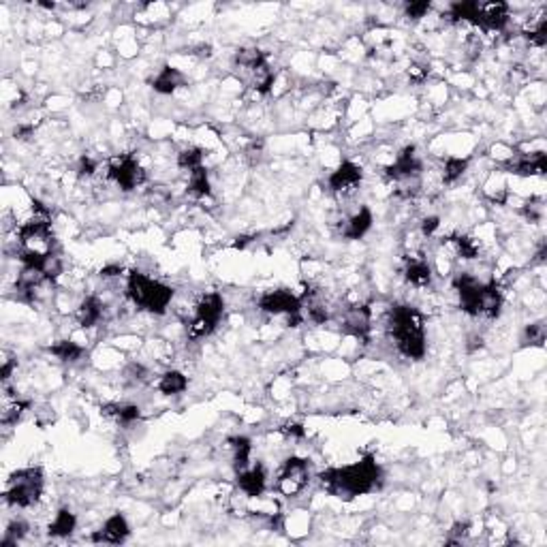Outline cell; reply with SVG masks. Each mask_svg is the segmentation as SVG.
Returning a JSON list of instances; mask_svg holds the SVG:
<instances>
[{"label": "cell", "mask_w": 547, "mask_h": 547, "mask_svg": "<svg viewBox=\"0 0 547 547\" xmlns=\"http://www.w3.org/2000/svg\"><path fill=\"white\" fill-rule=\"evenodd\" d=\"M379 477L381 470L372 458H363L344 468H330L319 475L321 486L340 498H353L372 492L379 483Z\"/></svg>", "instance_id": "6da1fadb"}, {"label": "cell", "mask_w": 547, "mask_h": 547, "mask_svg": "<svg viewBox=\"0 0 547 547\" xmlns=\"http://www.w3.org/2000/svg\"><path fill=\"white\" fill-rule=\"evenodd\" d=\"M389 334L395 347L409 359H421L425 355L423 319L413 306H393L389 312Z\"/></svg>", "instance_id": "7a4b0ae2"}, {"label": "cell", "mask_w": 547, "mask_h": 547, "mask_svg": "<svg viewBox=\"0 0 547 547\" xmlns=\"http://www.w3.org/2000/svg\"><path fill=\"white\" fill-rule=\"evenodd\" d=\"M126 293L137 308L148 310L152 314H163L171 304L173 289L148 278L141 272H131L126 280Z\"/></svg>", "instance_id": "3957f363"}, {"label": "cell", "mask_w": 547, "mask_h": 547, "mask_svg": "<svg viewBox=\"0 0 547 547\" xmlns=\"http://www.w3.org/2000/svg\"><path fill=\"white\" fill-rule=\"evenodd\" d=\"M43 494V472L41 468H24L17 470L9 479V488L5 492V500L13 506H32Z\"/></svg>", "instance_id": "277c9868"}, {"label": "cell", "mask_w": 547, "mask_h": 547, "mask_svg": "<svg viewBox=\"0 0 547 547\" xmlns=\"http://www.w3.org/2000/svg\"><path fill=\"white\" fill-rule=\"evenodd\" d=\"M223 312H225V302H223L221 296H218V293L203 296L199 300L197 308H195V319L189 325V336L193 340L210 336L216 330V325L221 323Z\"/></svg>", "instance_id": "5b68a950"}, {"label": "cell", "mask_w": 547, "mask_h": 547, "mask_svg": "<svg viewBox=\"0 0 547 547\" xmlns=\"http://www.w3.org/2000/svg\"><path fill=\"white\" fill-rule=\"evenodd\" d=\"M17 240L22 244V250L30 252H41L50 254L52 244H54V233H52V223L48 218H36L32 216L30 221L20 225L17 229Z\"/></svg>", "instance_id": "8992f818"}, {"label": "cell", "mask_w": 547, "mask_h": 547, "mask_svg": "<svg viewBox=\"0 0 547 547\" xmlns=\"http://www.w3.org/2000/svg\"><path fill=\"white\" fill-rule=\"evenodd\" d=\"M259 308L263 312H270V314H286L289 321L293 323V327H298L300 321H302V300L286 289L268 291V293H263L261 300H259Z\"/></svg>", "instance_id": "52a82bcc"}, {"label": "cell", "mask_w": 547, "mask_h": 547, "mask_svg": "<svg viewBox=\"0 0 547 547\" xmlns=\"http://www.w3.org/2000/svg\"><path fill=\"white\" fill-rule=\"evenodd\" d=\"M310 481V468L308 462L302 458H289L282 466V472L278 477V492L282 496L293 498L298 496Z\"/></svg>", "instance_id": "ba28073f"}, {"label": "cell", "mask_w": 547, "mask_h": 547, "mask_svg": "<svg viewBox=\"0 0 547 547\" xmlns=\"http://www.w3.org/2000/svg\"><path fill=\"white\" fill-rule=\"evenodd\" d=\"M109 180L114 182L116 187H120L122 191H133L137 187H141L145 182V171L143 167L133 159V156H120L116 159L112 165H109V171H107Z\"/></svg>", "instance_id": "9c48e42d"}, {"label": "cell", "mask_w": 547, "mask_h": 547, "mask_svg": "<svg viewBox=\"0 0 547 547\" xmlns=\"http://www.w3.org/2000/svg\"><path fill=\"white\" fill-rule=\"evenodd\" d=\"M453 284H455V291L460 296L462 310L468 312L470 316H479V302H481L483 282H479L475 276H470V274H460Z\"/></svg>", "instance_id": "30bf717a"}, {"label": "cell", "mask_w": 547, "mask_h": 547, "mask_svg": "<svg viewBox=\"0 0 547 547\" xmlns=\"http://www.w3.org/2000/svg\"><path fill=\"white\" fill-rule=\"evenodd\" d=\"M385 173L393 182L417 177L421 173V161L415 154V145H407V148L395 156V161L385 169Z\"/></svg>", "instance_id": "8fae6325"}, {"label": "cell", "mask_w": 547, "mask_h": 547, "mask_svg": "<svg viewBox=\"0 0 547 547\" xmlns=\"http://www.w3.org/2000/svg\"><path fill=\"white\" fill-rule=\"evenodd\" d=\"M370 325H372V312L368 306H351L344 310L342 316V327L344 332L359 338V340H368L370 336Z\"/></svg>", "instance_id": "7c38bea8"}, {"label": "cell", "mask_w": 547, "mask_h": 547, "mask_svg": "<svg viewBox=\"0 0 547 547\" xmlns=\"http://www.w3.org/2000/svg\"><path fill=\"white\" fill-rule=\"evenodd\" d=\"M327 182H330V189L336 195H351L361 184V169L355 163L344 161V163H340V167L336 171H332Z\"/></svg>", "instance_id": "4fadbf2b"}, {"label": "cell", "mask_w": 547, "mask_h": 547, "mask_svg": "<svg viewBox=\"0 0 547 547\" xmlns=\"http://www.w3.org/2000/svg\"><path fill=\"white\" fill-rule=\"evenodd\" d=\"M506 171H511L516 175H543L547 171V156L543 150L539 152H530V154H522L518 156L516 161H509L506 165Z\"/></svg>", "instance_id": "5bb4252c"}, {"label": "cell", "mask_w": 547, "mask_h": 547, "mask_svg": "<svg viewBox=\"0 0 547 547\" xmlns=\"http://www.w3.org/2000/svg\"><path fill=\"white\" fill-rule=\"evenodd\" d=\"M509 24V7L504 3H488V5H479V20L477 26H481L483 30H504Z\"/></svg>", "instance_id": "9a60e30c"}, {"label": "cell", "mask_w": 547, "mask_h": 547, "mask_svg": "<svg viewBox=\"0 0 547 547\" xmlns=\"http://www.w3.org/2000/svg\"><path fill=\"white\" fill-rule=\"evenodd\" d=\"M129 532L131 530H129V524H126L124 516L116 513V516H112L103 524L101 530H96L92 534V541H96V543H122L129 537Z\"/></svg>", "instance_id": "2e32d148"}, {"label": "cell", "mask_w": 547, "mask_h": 547, "mask_svg": "<svg viewBox=\"0 0 547 547\" xmlns=\"http://www.w3.org/2000/svg\"><path fill=\"white\" fill-rule=\"evenodd\" d=\"M238 486L248 498H259L265 492V470H263V466H252V468L242 470L240 477H238Z\"/></svg>", "instance_id": "e0dca14e"}, {"label": "cell", "mask_w": 547, "mask_h": 547, "mask_svg": "<svg viewBox=\"0 0 547 547\" xmlns=\"http://www.w3.org/2000/svg\"><path fill=\"white\" fill-rule=\"evenodd\" d=\"M372 227V214L368 207H361L359 212H355L349 221L342 227V238L347 240H359L366 235V231Z\"/></svg>", "instance_id": "ac0fdd59"}, {"label": "cell", "mask_w": 547, "mask_h": 547, "mask_svg": "<svg viewBox=\"0 0 547 547\" xmlns=\"http://www.w3.org/2000/svg\"><path fill=\"white\" fill-rule=\"evenodd\" d=\"M404 276L411 284L415 286H428L430 280H432V268L425 259L421 257H415V254H411V257H407V270H404Z\"/></svg>", "instance_id": "d6986e66"}, {"label": "cell", "mask_w": 547, "mask_h": 547, "mask_svg": "<svg viewBox=\"0 0 547 547\" xmlns=\"http://www.w3.org/2000/svg\"><path fill=\"white\" fill-rule=\"evenodd\" d=\"M180 86H184V75H182V71L173 66H163L159 75L152 80V88L161 94H171Z\"/></svg>", "instance_id": "ffe728a7"}, {"label": "cell", "mask_w": 547, "mask_h": 547, "mask_svg": "<svg viewBox=\"0 0 547 547\" xmlns=\"http://www.w3.org/2000/svg\"><path fill=\"white\" fill-rule=\"evenodd\" d=\"M502 308V293L494 282L483 284L481 291V302H479V314H486L490 319H496Z\"/></svg>", "instance_id": "44dd1931"}, {"label": "cell", "mask_w": 547, "mask_h": 547, "mask_svg": "<svg viewBox=\"0 0 547 547\" xmlns=\"http://www.w3.org/2000/svg\"><path fill=\"white\" fill-rule=\"evenodd\" d=\"M103 319V304L99 298L90 296L86 298L78 308V321L82 327H94Z\"/></svg>", "instance_id": "7402d4cb"}, {"label": "cell", "mask_w": 547, "mask_h": 547, "mask_svg": "<svg viewBox=\"0 0 547 547\" xmlns=\"http://www.w3.org/2000/svg\"><path fill=\"white\" fill-rule=\"evenodd\" d=\"M449 246L455 250L458 257L462 259H477L479 254V242L475 238H468V235H451L449 240Z\"/></svg>", "instance_id": "603a6c76"}, {"label": "cell", "mask_w": 547, "mask_h": 547, "mask_svg": "<svg viewBox=\"0 0 547 547\" xmlns=\"http://www.w3.org/2000/svg\"><path fill=\"white\" fill-rule=\"evenodd\" d=\"M189 387V381L187 377L177 372V370H171V372H165L159 381V391L165 393V395H177L182 393Z\"/></svg>", "instance_id": "cb8c5ba5"}, {"label": "cell", "mask_w": 547, "mask_h": 547, "mask_svg": "<svg viewBox=\"0 0 547 547\" xmlns=\"http://www.w3.org/2000/svg\"><path fill=\"white\" fill-rule=\"evenodd\" d=\"M75 526H78L75 516H73L68 509H60L54 518V522L50 524V534L52 537H68L73 530H75Z\"/></svg>", "instance_id": "d4e9b609"}, {"label": "cell", "mask_w": 547, "mask_h": 547, "mask_svg": "<svg viewBox=\"0 0 547 547\" xmlns=\"http://www.w3.org/2000/svg\"><path fill=\"white\" fill-rule=\"evenodd\" d=\"M210 177H207V171L205 167H199L195 171H191V177H189V193L197 199H203V197H210Z\"/></svg>", "instance_id": "484cf974"}, {"label": "cell", "mask_w": 547, "mask_h": 547, "mask_svg": "<svg viewBox=\"0 0 547 547\" xmlns=\"http://www.w3.org/2000/svg\"><path fill=\"white\" fill-rule=\"evenodd\" d=\"M50 353L54 357H58L60 361H78L84 355V347H80L73 340H60V342L50 347Z\"/></svg>", "instance_id": "4316f807"}, {"label": "cell", "mask_w": 547, "mask_h": 547, "mask_svg": "<svg viewBox=\"0 0 547 547\" xmlns=\"http://www.w3.org/2000/svg\"><path fill=\"white\" fill-rule=\"evenodd\" d=\"M231 443V449H233V464L235 468L242 472L248 468V462H250V441L246 439V436H235V439L229 441Z\"/></svg>", "instance_id": "83f0119b"}, {"label": "cell", "mask_w": 547, "mask_h": 547, "mask_svg": "<svg viewBox=\"0 0 547 547\" xmlns=\"http://www.w3.org/2000/svg\"><path fill=\"white\" fill-rule=\"evenodd\" d=\"M466 169H468V161L466 159H458V156L447 159L445 167H443V182H445V184H453L455 180H460L464 175Z\"/></svg>", "instance_id": "f1b7e54d"}, {"label": "cell", "mask_w": 547, "mask_h": 547, "mask_svg": "<svg viewBox=\"0 0 547 547\" xmlns=\"http://www.w3.org/2000/svg\"><path fill=\"white\" fill-rule=\"evenodd\" d=\"M177 165H180L182 169H189V173L195 171V169H199V167H203V150H201V148H187V150H182V152L177 154Z\"/></svg>", "instance_id": "f546056e"}, {"label": "cell", "mask_w": 547, "mask_h": 547, "mask_svg": "<svg viewBox=\"0 0 547 547\" xmlns=\"http://www.w3.org/2000/svg\"><path fill=\"white\" fill-rule=\"evenodd\" d=\"M30 404L24 402V400H13V402H5L3 407V415H0V421H3V425H13L20 421V417L24 415V411L28 409Z\"/></svg>", "instance_id": "4dcf8cb0"}, {"label": "cell", "mask_w": 547, "mask_h": 547, "mask_svg": "<svg viewBox=\"0 0 547 547\" xmlns=\"http://www.w3.org/2000/svg\"><path fill=\"white\" fill-rule=\"evenodd\" d=\"M524 342L526 344H534L541 347L545 342V325L543 323H532L524 330Z\"/></svg>", "instance_id": "1f68e13d"}, {"label": "cell", "mask_w": 547, "mask_h": 547, "mask_svg": "<svg viewBox=\"0 0 547 547\" xmlns=\"http://www.w3.org/2000/svg\"><path fill=\"white\" fill-rule=\"evenodd\" d=\"M28 532V526L24 522H11V526L7 528L5 532V539H3V545L9 547V545H17V541H22Z\"/></svg>", "instance_id": "d6a6232c"}, {"label": "cell", "mask_w": 547, "mask_h": 547, "mask_svg": "<svg viewBox=\"0 0 547 547\" xmlns=\"http://www.w3.org/2000/svg\"><path fill=\"white\" fill-rule=\"evenodd\" d=\"M526 39H528L532 45H537V48H543V45H545V41H547V22H545V20H541L537 26H532V28L526 32Z\"/></svg>", "instance_id": "836d02e7"}, {"label": "cell", "mask_w": 547, "mask_h": 547, "mask_svg": "<svg viewBox=\"0 0 547 547\" xmlns=\"http://www.w3.org/2000/svg\"><path fill=\"white\" fill-rule=\"evenodd\" d=\"M430 9H432L430 3H409V5L404 7L407 17H411V20H421V17H425V13H430Z\"/></svg>", "instance_id": "e575fe53"}, {"label": "cell", "mask_w": 547, "mask_h": 547, "mask_svg": "<svg viewBox=\"0 0 547 547\" xmlns=\"http://www.w3.org/2000/svg\"><path fill=\"white\" fill-rule=\"evenodd\" d=\"M439 227H441L439 216H428V218H423V223H421V233H423L425 238H432Z\"/></svg>", "instance_id": "d590c367"}, {"label": "cell", "mask_w": 547, "mask_h": 547, "mask_svg": "<svg viewBox=\"0 0 547 547\" xmlns=\"http://www.w3.org/2000/svg\"><path fill=\"white\" fill-rule=\"evenodd\" d=\"M145 368L143 366H139V363H131L129 366V370H126V377H129V381L131 383H141V381H145Z\"/></svg>", "instance_id": "8d00e7d4"}, {"label": "cell", "mask_w": 547, "mask_h": 547, "mask_svg": "<svg viewBox=\"0 0 547 547\" xmlns=\"http://www.w3.org/2000/svg\"><path fill=\"white\" fill-rule=\"evenodd\" d=\"M280 432L286 434V436H293V439H304V436H306V430L300 423H286V425L280 428Z\"/></svg>", "instance_id": "74e56055"}, {"label": "cell", "mask_w": 547, "mask_h": 547, "mask_svg": "<svg viewBox=\"0 0 547 547\" xmlns=\"http://www.w3.org/2000/svg\"><path fill=\"white\" fill-rule=\"evenodd\" d=\"M468 528H470L468 522H458V524L453 526V530H451V539H449V543H458V541H462V539L468 534Z\"/></svg>", "instance_id": "f35d334b"}, {"label": "cell", "mask_w": 547, "mask_h": 547, "mask_svg": "<svg viewBox=\"0 0 547 547\" xmlns=\"http://www.w3.org/2000/svg\"><path fill=\"white\" fill-rule=\"evenodd\" d=\"M96 171V161L94 159H90V156H82V161H80V175L84 177H88V175H92Z\"/></svg>", "instance_id": "ab89813d"}, {"label": "cell", "mask_w": 547, "mask_h": 547, "mask_svg": "<svg viewBox=\"0 0 547 547\" xmlns=\"http://www.w3.org/2000/svg\"><path fill=\"white\" fill-rule=\"evenodd\" d=\"M409 78H411L413 82H423V80L428 78V66H423V64H413V66L409 68Z\"/></svg>", "instance_id": "60d3db41"}, {"label": "cell", "mask_w": 547, "mask_h": 547, "mask_svg": "<svg viewBox=\"0 0 547 547\" xmlns=\"http://www.w3.org/2000/svg\"><path fill=\"white\" fill-rule=\"evenodd\" d=\"M120 272H122V268H118V265H109V268H103L101 276H103V278H114V276H120Z\"/></svg>", "instance_id": "b9f144b4"}, {"label": "cell", "mask_w": 547, "mask_h": 547, "mask_svg": "<svg viewBox=\"0 0 547 547\" xmlns=\"http://www.w3.org/2000/svg\"><path fill=\"white\" fill-rule=\"evenodd\" d=\"M32 131H34L32 126H17V129H15V137H20V139H26L28 135H32Z\"/></svg>", "instance_id": "7bdbcfd3"}, {"label": "cell", "mask_w": 547, "mask_h": 547, "mask_svg": "<svg viewBox=\"0 0 547 547\" xmlns=\"http://www.w3.org/2000/svg\"><path fill=\"white\" fill-rule=\"evenodd\" d=\"M481 347H483V340H481V336H472V338H470L468 351H475V349H481Z\"/></svg>", "instance_id": "ee69618b"}]
</instances>
